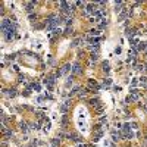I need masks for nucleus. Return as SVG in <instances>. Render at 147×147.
I'll use <instances>...</instances> for the list:
<instances>
[{
	"label": "nucleus",
	"instance_id": "1",
	"mask_svg": "<svg viewBox=\"0 0 147 147\" xmlns=\"http://www.w3.org/2000/svg\"><path fill=\"white\" fill-rule=\"evenodd\" d=\"M135 49H137V52H141V50H147V43L146 41H140L137 46H135Z\"/></svg>",
	"mask_w": 147,
	"mask_h": 147
},
{
	"label": "nucleus",
	"instance_id": "2",
	"mask_svg": "<svg viewBox=\"0 0 147 147\" xmlns=\"http://www.w3.org/2000/svg\"><path fill=\"white\" fill-rule=\"evenodd\" d=\"M79 71H81L79 63H75V65H74V68H72V74H74V75H77V74H79Z\"/></svg>",
	"mask_w": 147,
	"mask_h": 147
},
{
	"label": "nucleus",
	"instance_id": "3",
	"mask_svg": "<svg viewBox=\"0 0 147 147\" xmlns=\"http://www.w3.org/2000/svg\"><path fill=\"white\" fill-rule=\"evenodd\" d=\"M127 16H129V13H128V10H124V12L119 15V21H124L125 18H127Z\"/></svg>",
	"mask_w": 147,
	"mask_h": 147
},
{
	"label": "nucleus",
	"instance_id": "4",
	"mask_svg": "<svg viewBox=\"0 0 147 147\" xmlns=\"http://www.w3.org/2000/svg\"><path fill=\"white\" fill-rule=\"evenodd\" d=\"M122 6H124V3H122V2H118V3H115V10H116V12H121V10H122L121 8H122Z\"/></svg>",
	"mask_w": 147,
	"mask_h": 147
},
{
	"label": "nucleus",
	"instance_id": "5",
	"mask_svg": "<svg viewBox=\"0 0 147 147\" xmlns=\"http://www.w3.org/2000/svg\"><path fill=\"white\" fill-rule=\"evenodd\" d=\"M90 35H93V37H96V38H97V37L100 35V31L99 30H91L90 31Z\"/></svg>",
	"mask_w": 147,
	"mask_h": 147
},
{
	"label": "nucleus",
	"instance_id": "6",
	"mask_svg": "<svg viewBox=\"0 0 147 147\" xmlns=\"http://www.w3.org/2000/svg\"><path fill=\"white\" fill-rule=\"evenodd\" d=\"M32 9H34V2H30V3H26V10H28V12H31Z\"/></svg>",
	"mask_w": 147,
	"mask_h": 147
},
{
	"label": "nucleus",
	"instance_id": "7",
	"mask_svg": "<svg viewBox=\"0 0 147 147\" xmlns=\"http://www.w3.org/2000/svg\"><path fill=\"white\" fill-rule=\"evenodd\" d=\"M71 71V65H65V66L62 68V74H66V72H69Z\"/></svg>",
	"mask_w": 147,
	"mask_h": 147
},
{
	"label": "nucleus",
	"instance_id": "8",
	"mask_svg": "<svg viewBox=\"0 0 147 147\" xmlns=\"http://www.w3.org/2000/svg\"><path fill=\"white\" fill-rule=\"evenodd\" d=\"M68 106H69V102H65V105L60 106V110H62V112H66V110H68Z\"/></svg>",
	"mask_w": 147,
	"mask_h": 147
},
{
	"label": "nucleus",
	"instance_id": "9",
	"mask_svg": "<svg viewBox=\"0 0 147 147\" xmlns=\"http://www.w3.org/2000/svg\"><path fill=\"white\" fill-rule=\"evenodd\" d=\"M140 84H141V85H146V84H147V77H141V78H140Z\"/></svg>",
	"mask_w": 147,
	"mask_h": 147
},
{
	"label": "nucleus",
	"instance_id": "10",
	"mask_svg": "<svg viewBox=\"0 0 147 147\" xmlns=\"http://www.w3.org/2000/svg\"><path fill=\"white\" fill-rule=\"evenodd\" d=\"M97 59H99V54H97V52L96 53L93 52V53H91V60H97Z\"/></svg>",
	"mask_w": 147,
	"mask_h": 147
},
{
	"label": "nucleus",
	"instance_id": "11",
	"mask_svg": "<svg viewBox=\"0 0 147 147\" xmlns=\"http://www.w3.org/2000/svg\"><path fill=\"white\" fill-rule=\"evenodd\" d=\"M8 96H9V97H15V96H16V93H15V90H9V93H8Z\"/></svg>",
	"mask_w": 147,
	"mask_h": 147
},
{
	"label": "nucleus",
	"instance_id": "12",
	"mask_svg": "<svg viewBox=\"0 0 147 147\" xmlns=\"http://www.w3.org/2000/svg\"><path fill=\"white\" fill-rule=\"evenodd\" d=\"M138 83H140V81H138V79H137V78H134V79H132V81H131V85H132V87H135V85H137V84H138Z\"/></svg>",
	"mask_w": 147,
	"mask_h": 147
},
{
	"label": "nucleus",
	"instance_id": "13",
	"mask_svg": "<svg viewBox=\"0 0 147 147\" xmlns=\"http://www.w3.org/2000/svg\"><path fill=\"white\" fill-rule=\"evenodd\" d=\"M34 90L40 91V90H41V85H40V84H35V85H34Z\"/></svg>",
	"mask_w": 147,
	"mask_h": 147
},
{
	"label": "nucleus",
	"instance_id": "14",
	"mask_svg": "<svg viewBox=\"0 0 147 147\" xmlns=\"http://www.w3.org/2000/svg\"><path fill=\"white\" fill-rule=\"evenodd\" d=\"M69 32H72V28H66V31H65V35H69Z\"/></svg>",
	"mask_w": 147,
	"mask_h": 147
}]
</instances>
